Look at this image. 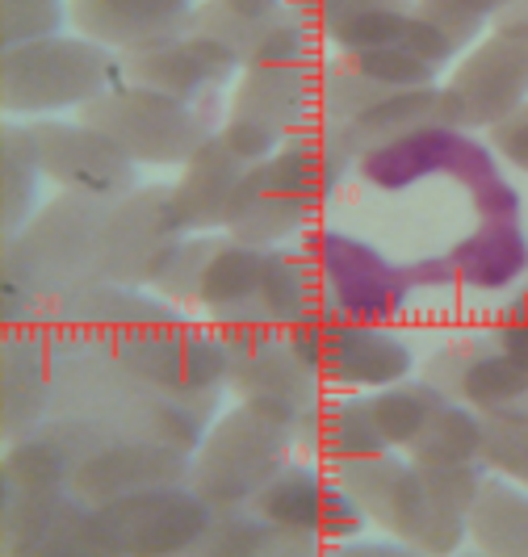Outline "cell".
I'll return each instance as SVG.
<instances>
[{
	"label": "cell",
	"instance_id": "6da1fadb",
	"mask_svg": "<svg viewBox=\"0 0 528 557\" xmlns=\"http://www.w3.org/2000/svg\"><path fill=\"white\" fill-rule=\"evenodd\" d=\"M335 482L365 507V516L412 554H453L470 541V516L482 461L478 466H416L412 457H394V448L365 453L328 466Z\"/></svg>",
	"mask_w": 528,
	"mask_h": 557
},
{
	"label": "cell",
	"instance_id": "7a4b0ae2",
	"mask_svg": "<svg viewBox=\"0 0 528 557\" xmlns=\"http://www.w3.org/2000/svg\"><path fill=\"white\" fill-rule=\"evenodd\" d=\"M51 348H56L51 416L93 419L113 441H156L185 453L201 445L206 423L176 398L147 386L139 373H131L113 344L51 323Z\"/></svg>",
	"mask_w": 528,
	"mask_h": 557
},
{
	"label": "cell",
	"instance_id": "3957f363",
	"mask_svg": "<svg viewBox=\"0 0 528 557\" xmlns=\"http://www.w3.org/2000/svg\"><path fill=\"white\" fill-rule=\"evenodd\" d=\"M110 197L59 194L29 219L17 235H4L0 260L51 302L101 277V235L110 219Z\"/></svg>",
	"mask_w": 528,
	"mask_h": 557
},
{
	"label": "cell",
	"instance_id": "277c9868",
	"mask_svg": "<svg viewBox=\"0 0 528 557\" xmlns=\"http://www.w3.org/2000/svg\"><path fill=\"white\" fill-rule=\"evenodd\" d=\"M81 122L110 135L135 164L181 168L201 143L226 122L223 97L176 101L139 84H113L101 97L81 106Z\"/></svg>",
	"mask_w": 528,
	"mask_h": 557
},
{
	"label": "cell",
	"instance_id": "5b68a950",
	"mask_svg": "<svg viewBox=\"0 0 528 557\" xmlns=\"http://www.w3.org/2000/svg\"><path fill=\"white\" fill-rule=\"evenodd\" d=\"M214 327V323H210ZM223 335L226 357H231V377L226 391L240 403H251L269 416L285 419L298 432V448L306 453L315 419L323 411V377L315 373V364L294 348L290 332L281 327H260V323H231L214 327Z\"/></svg>",
	"mask_w": 528,
	"mask_h": 557
},
{
	"label": "cell",
	"instance_id": "8992f818",
	"mask_svg": "<svg viewBox=\"0 0 528 557\" xmlns=\"http://www.w3.org/2000/svg\"><path fill=\"white\" fill-rule=\"evenodd\" d=\"M294 453L303 448H298V432L285 419L240 403L235 411H226L206 428L201 445L194 448L189 486L210 507H240L256 499V491L285 461H294Z\"/></svg>",
	"mask_w": 528,
	"mask_h": 557
},
{
	"label": "cell",
	"instance_id": "52a82bcc",
	"mask_svg": "<svg viewBox=\"0 0 528 557\" xmlns=\"http://www.w3.org/2000/svg\"><path fill=\"white\" fill-rule=\"evenodd\" d=\"M122 84V55L93 38H42L0 59V101L9 113L81 110Z\"/></svg>",
	"mask_w": 528,
	"mask_h": 557
},
{
	"label": "cell",
	"instance_id": "ba28073f",
	"mask_svg": "<svg viewBox=\"0 0 528 557\" xmlns=\"http://www.w3.org/2000/svg\"><path fill=\"white\" fill-rule=\"evenodd\" d=\"M118 357L131 373H139L147 386L176 398L189 407L206 428L219 419V398L231 377V357H226L223 335L214 327H197L189 314L147 327L122 344H113Z\"/></svg>",
	"mask_w": 528,
	"mask_h": 557
},
{
	"label": "cell",
	"instance_id": "9c48e42d",
	"mask_svg": "<svg viewBox=\"0 0 528 557\" xmlns=\"http://www.w3.org/2000/svg\"><path fill=\"white\" fill-rule=\"evenodd\" d=\"M319 88H323L319 59L244 67V81L235 84V97L226 106V122L219 126V135L244 160L260 164L290 135L319 122Z\"/></svg>",
	"mask_w": 528,
	"mask_h": 557
},
{
	"label": "cell",
	"instance_id": "30bf717a",
	"mask_svg": "<svg viewBox=\"0 0 528 557\" xmlns=\"http://www.w3.org/2000/svg\"><path fill=\"white\" fill-rule=\"evenodd\" d=\"M294 348L315 364V373L340 391H382L412 377L416 357L403 335L386 323H361L332 307H319L298 327H290Z\"/></svg>",
	"mask_w": 528,
	"mask_h": 557
},
{
	"label": "cell",
	"instance_id": "8fae6325",
	"mask_svg": "<svg viewBox=\"0 0 528 557\" xmlns=\"http://www.w3.org/2000/svg\"><path fill=\"white\" fill-rule=\"evenodd\" d=\"M303 248L310 251L319 285H323V307L340 310L361 323H390L419 285L412 277V264H394L378 248L361 239L332 231V226H310L303 235Z\"/></svg>",
	"mask_w": 528,
	"mask_h": 557
},
{
	"label": "cell",
	"instance_id": "7c38bea8",
	"mask_svg": "<svg viewBox=\"0 0 528 557\" xmlns=\"http://www.w3.org/2000/svg\"><path fill=\"white\" fill-rule=\"evenodd\" d=\"M0 541L4 557H113L97 507L72 486H0Z\"/></svg>",
	"mask_w": 528,
	"mask_h": 557
},
{
	"label": "cell",
	"instance_id": "4fadbf2b",
	"mask_svg": "<svg viewBox=\"0 0 528 557\" xmlns=\"http://www.w3.org/2000/svg\"><path fill=\"white\" fill-rule=\"evenodd\" d=\"M357 172H361V181H369L373 189H386V194H403L428 176H453V181H462L466 194H474L478 185L500 176V156L491 151V143L470 139V131L437 122L416 135H403V139L365 151L357 160Z\"/></svg>",
	"mask_w": 528,
	"mask_h": 557
},
{
	"label": "cell",
	"instance_id": "5bb4252c",
	"mask_svg": "<svg viewBox=\"0 0 528 557\" xmlns=\"http://www.w3.org/2000/svg\"><path fill=\"white\" fill-rule=\"evenodd\" d=\"M185 235L189 226L176 214L172 185H135L110 206L101 235V277L122 285H156Z\"/></svg>",
	"mask_w": 528,
	"mask_h": 557
},
{
	"label": "cell",
	"instance_id": "9a60e30c",
	"mask_svg": "<svg viewBox=\"0 0 528 557\" xmlns=\"http://www.w3.org/2000/svg\"><path fill=\"white\" fill-rule=\"evenodd\" d=\"M445 122L457 131H491L528 101V34L491 29L441 84Z\"/></svg>",
	"mask_w": 528,
	"mask_h": 557
},
{
	"label": "cell",
	"instance_id": "2e32d148",
	"mask_svg": "<svg viewBox=\"0 0 528 557\" xmlns=\"http://www.w3.org/2000/svg\"><path fill=\"white\" fill-rule=\"evenodd\" d=\"M194 29L219 38L240 67L319 59V34L294 0H201Z\"/></svg>",
	"mask_w": 528,
	"mask_h": 557
},
{
	"label": "cell",
	"instance_id": "e0dca14e",
	"mask_svg": "<svg viewBox=\"0 0 528 557\" xmlns=\"http://www.w3.org/2000/svg\"><path fill=\"white\" fill-rule=\"evenodd\" d=\"M113 557H176L194 554L214 507L194 486H156L131 499L97 507Z\"/></svg>",
	"mask_w": 528,
	"mask_h": 557
},
{
	"label": "cell",
	"instance_id": "ac0fdd59",
	"mask_svg": "<svg viewBox=\"0 0 528 557\" xmlns=\"http://www.w3.org/2000/svg\"><path fill=\"white\" fill-rule=\"evenodd\" d=\"M29 135L38 147L42 176L59 194H88V197H126L135 189V160L97 126L88 122H59V117H34Z\"/></svg>",
	"mask_w": 528,
	"mask_h": 557
},
{
	"label": "cell",
	"instance_id": "d6986e66",
	"mask_svg": "<svg viewBox=\"0 0 528 557\" xmlns=\"http://www.w3.org/2000/svg\"><path fill=\"white\" fill-rule=\"evenodd\" d=\"M251 507L260 516H269L273 524H285L306 536H319V541H357L365 529V507L328 470H315L303 461H285L278 474L269 478Z\"/></svg>",
	"mask_w": 528,
	"mask_h": 557
},
{
	"label": "cell",
	"instance_id": "ffe728a7",
	"mask_svg": "<svg viewBox=\"0 0 528 557\" xmlns=\"http://www.w3.org/2000/svg\"><path fill=\"white\" fill-rule=\"evenodd\" d=\"M235 72H244L240 59L231 55L219 38H206L197 29H189L185 38H172L164 47L122 55V81L176 97V101L223 97V88Z\"/></svg>",
	"mask_w": 528,
	"mask_h": 557
},
{
	"label": "cell",
	"instance_id": "44dd1931",
	"mask_svg": "<svg viewBox=\"0 0 528 557\" xmlns=\"http://www.w3.org/2000/svg\"><path fill=\"white\" fill-rule=\"evenodd\" d=\"M51 394H56L51 323L4 327L0 335V432H4V445L22 441L51 419Z\"/></svg>",
	"mask_w": 528,
	"mask_h": 557
},
{
	"label": "cell",
	"instance_id": "7402d4cb",
	"mask_svg": "<svg viewBox=\"0 0 528 557\" xmlns=\"http://www.w3.org/2000/svg\"><path fill=\"white\" fill-rule=\"evenodd\" d=\"M113 436L84 416H51L42 428H34L22 441L4 445V466H0V486L17 491H56L72 486V478L84 461L106 448Z\"/></svg>",
	"mask_w": 528,
	"mask_h": 557
},
{
	"label": "cell",
	"instance_id": "603a6c76",
	"mask_svg": "<svg viewBox=\"0 0 528 557\" xmlns=\"http://www.w3.org/2000/svg\"><path fill=\"white\" fill-rule=\"evenodd\" d=\"M194 478V453L156 441H110L84 461L72 491L93 507L131 499L156 486H185Z\"/></svg>",
	"mask_w": 528,
	"mask_h": 557
},
{
	"label": "cell",
	"instance_id": "cb8c5ba5",
	"mask_svg": "<svg viewBox=\"0 0 528 557\" xmlns=\"http://www.w3.org/2000/svg\"><path fill=\"white\" fill-rule=\"evenodd\" d=\"M185 307H172L160 294H147V285H122V281H88L81 289L63 294L56 302L51 323L67 327L88 339H106V344H122L131 335L147 332L181 319Z\"/></svg>",
	"mask_w": 528,
	"mask_h": 557
},
{
	"label": "cell",
	"instance_id": "d4e9b609",
	"mask_svg": "<svg viewBox=\"0 0 528 557\" xmlns=\"http://www.w3.org/2000/svg\"><path fill=\"white\" fill-rule=\"evenodd\" d=\"M194 0H67L72 26L118 55L151 51L194 29Z\"/></svg>",
	"mask_w": 528,
	"mask_h": 557
},
{
	"label": "cell",
	"instance_id": "484cf974",
	"mask_svg": "<svg viewBox=\"0 0 528 557\" xmlns=\"http://www.w3.org/2000/svg\"><path fill=\"white\" fill-rule=\"evenodd\" d=\"M248 168L251 160H244L219 131L181 164V181L172 185V201H176V214L189 226V235L223 231L235 189L248 176Z\"/></svg>",
	"mask_w": 528,
	"mask_h": 557
},
{
	"label": "cell",
	"instance_id": "4316f807",
	"mask_svg": "<svg viewBox=\"0 0 528 557\" xmlns=\"http://www.w3.org/2000/svg\"><path fill=\"white\" fill-rule=\"evenodd\" d=\"M315 219V206L303 197L285 194L269 181V164L248 168V176L240 181L231 214H226V235L240 244H256V248H281V244H298Z\"/></svg>",
	"mask_w": 528,
	"mask_h": 557
},
{
	"label": "cell",
	"instance_id": "83f0119b",
	"mask_svg": "<svg viewBox=\"0 0 528 557\" xmlns=\"http://www.w3.org/2000/svg\"><path fill=\"white\" fill-rule=\"evenodd\" d=\"M269 181L285 194L303 197L315 210L340 189V181L348 176V168H357V156L340 143L328 122H310L306 131L290 135L278 151L265 160Z\"/></svg>",
	"mask_w": 528,
	"mask_h": 557
},
{
	"label": "cell",
	"instance_id": "f1b7e54d",
	"mask_svg": "<svg viewBox=\"0 0 528 557\" xmlns=\"http://www.w3.org/2000/svg\"><path fill=\"white\" fill-rule=\"evenodd\" d=\"M457 285H470L478 294H500L528 273V235L520 219H478L466 239H457L453 251Z\"/></svg>",
	"mask_w": 528,
	"mask_h": 557
},
{
	"label": "cell",
	"instance_id": "f546056e",
	"mask_svg": "<svg viewBox=\"0 0 528 557\" xmlns=\"http://www.w3.org/2000/svg\"><path fill=\"white\" fill-rule=\"evenodd\" d=\"M319 549H323L319 536L273 524L251 503H240V507H214L194 557H310Z\"/></svg>",
	"mask_w": 528,
	"mask_h": 557
},
{
	"label": "cell",
	"instance_id": "4dcf8cb0",
	"mask_svg": "<svg viewBox=\"0 0 528 557\" xmlns=\"http://www.w3.org/2000/svg\"><path fill=\"white\" fill-rule=\"evenodd\" d=\"M265 251L256 244H240L226 235V244L214 251L197 307L206 310V319L214 327H231V323H260V277H265Z\"/></svg>",
	"mask_w": 528,
	"mask_h": 557
},
{
	"label": "cell",
	"instance_id": "1f68e13d",
	"mask_svg": "<svg viewBox=\"0 0 528 557\" xmlns=\"http://www.w3.org/2000/svg\"><path fill=\"white\" fill-rule=\"evenodd\" d=\"M445 122V101H441V88L428 84V88H398V92H386L382 101H373L369 110H361L357 117L332 126L340 143L361 160L365 151L382 147V143H394L403 135H416L423 126H437ZM449 126V122H445Z\"/></svg>",
	"mask_w": 528,
	"mask_h": 557
},
{
	"label": "cell",
	"instance_id": "d6a6232c",
	"mask_svg": "<svg viewBox=\"0 0 528 557\" xmlns=\"http://www.w3.org/2000/svg\"><path fill=\"white\" fill-rule=\"evenodd\" d=\"M332 42L340 51H378V47H390V51L419 55L432 67H445V63L457 59V47L428 17H419L416 4H407V9H373V13H365L357 22H348Z\"/></svg>",
	"mask_w": 528,
	"mask_h": 557
},
{
	"label": "cell",
	"instance_id": "836d02e7",
	"mask_svg": "<svg viewBox=\"0 0 528 557\" xmlns=\"http://www.w3.org/2000/svg\"><path fill=\"white\" fill-rule=\"evenodd\" d=\"M323 307L319 269L303 244H281L265 251V277H260V319L265 327H298Z\"/></svg>",
	"mask_w": 528,
	"mask_h": 557
},
{
	"label": "cell",
	"instance_id": "e575fe53",
	"mask_svg": "<svg viewBox=\"0 0 528 557\" xmlns=\"http://www.w3.org/2000/svg\"><path fill=\"white\" fill-rule=\"evenodd\" d=\"M466 532L478 554L528 557V491L503 474L482 478L466 516Z\"/></svg>",
	"mask_w": 528,
	"mask_h": 557
},
{
	"label": "cell",
	"instance_id": "d590c367",
	"mask_svg": "<svg viewBox=\"0 0 528 557\" xmlns=\"http://www.w3.org/2000/svg\"><path fill=\"white\" fill-rule=\"evenodd\" d=\"M528 398V357L503 348L495 332H478L457 382V403L474 411H495Z\"/></svg>",
	"mask_w": 528,
	"mask_h": 557
},
{
	"label": "cell",
	"instance_id": "8d00e7d4",
	"mask_svg": "<svg viewBox=\"0 0 528 557\" xmlns=\"http://www.w3.org/2000/svg\"><path fill=\"white\" fill-rule=\"evenodd\" d=\"M38 181H42V164H38L34 135L29 126L9 122L0 131V231L4 235H17L38 214Z\"/></svg>",
	"mask_w": 528,
	"mask_h": 557
},
{
	"label": "cell",
	"instance_id": "74e56055",
	"mask_svg": "<svg viewBox=\"0 0 528 557\" xmlns=\"http://www.w3.org/2000/svg\"><path fill=\"white\" fill-rule=\"evenodd\" d=\"M382 448H386V441H382V432L373 423L369 394H344V398H328L323 403L306 453H315L328 466H335V461L365 457V453H382Z\"/></svg>",
	"mask_w": 528,
	"mask_h": 557
},
{
	"label": "cell",
	"instance_id": "f35d334b",
	"mask_svg": "<svg viewBox=\"0 0 528 557\" xmlns=\"http://www.w3.org/2000/svg\"><path fill=\"white\" fill-rule=\"evenodd\" d=\"M416 466H478L482 461V411L445 398L416 441L407 445Z\"/></svg>",
	"mask_w": 528,
	"mask_h": 557
},
{
	"label": "cell",
	"instance_id": "ab89813d",
	"mask_svg": "<svg viewBox=\"0 0 528 557\" xmlns=\"http://www.w3.org/2000/svg\"><path fill=\"white\" fill-rule=\"evenodd\" d=\"M441 403H445V394L437 391L432 382H423V377H416V382L403 377L394 386H382V391L369 394V411H373V423H378L386 448L412 445Z\"/></svg>",
	"mask_w": 528,
	"mask_h": 557
},
{
	"label": "cell",
	"instance_id": "60d3db41",
	"mask_svg": "<svg viewBox=\"0 0 528 557\" xmlns=\"http://www.w3.org/2000/svg\"><path fill=\"white\" fill-rule=\"evenodd\" d=\"M482 470L528 486V398L482 411Z\"/></svg>",
	"mask_w": 528,
	"mask_h": 557
},
{
	"label": "cell",
	"instance_id": "b9f144b4",
	"mask_svg": "<svg viewBox=\"0 0 528 557\" xmlns=\"http://www.w3.org/2000/svg\"><path fill=\"white\" fill-rule=\"evenodd\" d=\"M226 244V231L214 235V231H197V235H185L181 248L168 256V264L156 277V294L168 298L172 307H197V294H201V281H206V269L214 260V251Z\"/></svg>",
	"mask_w": 528,
	"mask_h": 557
},
{
	"label": "cell",
	"instance_id": "7bdbcfd3",
	"mask_svg": "<svg viewBox=\"0 0 528 557\" xmlns=\"http://www.w3.org/2000/svg\"><path fill=\"white\" fill-rule=\"evenodd\" d=\"M512 0H416V13L428 17L462 51L491 26Z\"/></svg>",
	"mask_w": 528,
	"mask_h": 557
},
{
	"label": "cell",
	"instance_id": "ee69618b",
	"mask_svg": "<svg viewBox=\"0 0 528 557\" xmlns=\"http://www.w3.org/2000/svg\"><path fill=\"white\" fill-rule=\"evenodd\" d=\"M63 17H72L63 0H0V42L4 51H13V47L56 38Z\"/></svg>",
	"mask_w": 528,
	"mask_h": 557
},
{
	"label": "cell",
	"instance_id": "f6af8a7d",
	"mask_svg": "<svg viewBox=\"0 0 528 557\" xmlns=\"http://www.w3.org/2000/svg\"><path fill=\"white\" fill-rule=\"evenodd\" d=\"M348 59L361 76L386 84V88H428L437 84V72L432 63H423L419 55H407V51H390V47H378V51H340Z\"/></svg>",
	"mask_w": 528,
	"mask_h": 557
},
{
	"label": "cell",
	"instance_id": "bcb514c9",
	"mask_svg": "<svg viewBox=\"0 0 528 557\" xmlns=\"http://www.w3.org/2000/svg\"><path fill=\"white\" fill-rule=\"evenodd\" d=\"M294 4L303 9V17L315 26V34L332 42L348 22H357L373 9H407L412 0H294Z\"/></svg>",
	"mask_w": 528,
	"mask_h": 557
},
{
	"label": "cell",
	"instance_id": "7dc6e473",
	"mask_svg": "<svg viewBox=\"0 0 528 557\" xmlns=\"http://www.w3.org/2000/svg\"><path fill=\"white\" fill-rule=\"evenodd\" d=\"M487 139H491V151H495L500 160L528 172V101L516 113H507L503 122H495V126L487 131Z\"/></svg>",
	"mask_w": 528,
	"mask_h": 557
},
{
	"label": "cell",
	"instance_id": "c3c4849f",
	"mask_svg": "<svg viewBox=\"0 0 528 557\" xmlns=\"http://www.w3.org/2000/svg\"><path fill=\"white\" fill-rule=\"evenodd\" d=\"M491 332H495V339H500L503 348H512V352L528 357V281H525V289L507 302V310H503L500 323H495Z\"/></svg>",
	"mask_w": 528,
	"mask_h": 557
},
{
	"label": "cell",
	"instance_id": "681fc988",
	"mask_svg": "<svg viewBox=\"0 0 528 557\" xmlns=\"http://www.w3.org/2000/svg\"><path fill=\"white\" fill-rule=\"evenodd\" d=\"M495 29H512V34H528V0H512L500 17L491 22Z\"/></svg>",
	"mask_w": 528,
	"mask_h": 557
}]
</instances>
